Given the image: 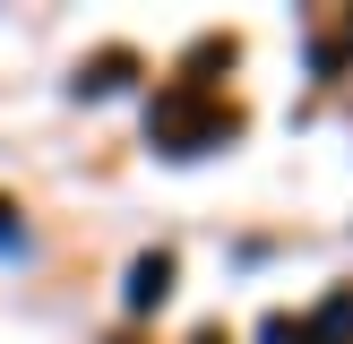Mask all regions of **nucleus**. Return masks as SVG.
Instances as JSON below:
<instances>
[{"label": "nucleus", "mask_w": 353, "mask_h": 344, "mask_svg": "<svg viewBox=\"0 0 353 344\" xmlns=\"http://www.w3.org/2000/svg\"><path fill=\"white\" fill-rule=\"evenodd\" d=\"M241 120H233V103L224 95H207V78H172L164 95L147 103V138L164 155H199V147H216V138H233Z\"/></svg>", "instance_id": "nucleus-1"}, {"label": "nucleus", "mask_w": 353, "mask_h": 344, "mask_svg": "<svg viewBox=\"0 0 353 344\" xmlns=\"http://www.w3.org/2000/svg\"><path fill=\"white\" fill-rule=\"evenodd\" d=\"M164 292H172V258H164V250H147V258L130 267V310H155Z\"/></svg>", "instance_id": "nucleus-2"}, {"label": "nucleus", "mask_w": 353, "mask_h": 344, "mask_svg": "<svg viewBox=\"0 0 353 344\" xmlns=\"http://www.w3.org/2000/svg\"><path fill=\"white\" fill-rule=\"evenodd\" d=\"M268 344H310V327L302 319H268Z\"/></svg>", "instance_id": "nucleus-3"}, {"label": "nucleus", "mask_w": 353, "mask_h": 344, "mask_svg": "<svg viewBox=\"0 0 353 344\" xmlns=\"http://www.w3.org/2000/svg\"><path fill=\"white\" fill-rule=\"evenodd\" d=\"M0 250H26V224L9 215V198H0Z\"/></svg>", "instance_id": "nucleus-4"}]
</instances>
